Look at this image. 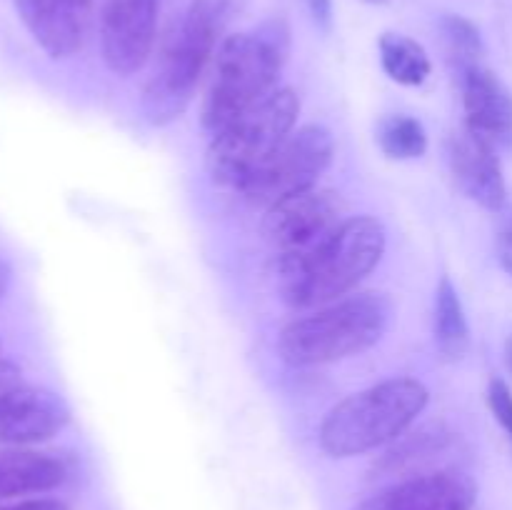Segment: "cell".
Wrapping results in <instances>:
<instances>
[{"mask_svg": "<svg viewBox=\"0 0 512 510\" xmlns=\"http://www.w3.org/2000/svg\"><path fill=\"white\" fill-rule=\"evenodd\" d=\"M290 55V28L283 18H270L248 33H235L215 53L213 78L205 93L200 123L215 135L230 120L278 88Z\"/></svg>", "mask_w": 512, "mask_h": 510, "instance_id": "obj_1", "label": "cell"}, {"mask_svg": "<svg viewBox=\"0 0 512 510\" xmlns=\"http://www.w3.org/2000/svg\"><path fill=\"white\" fill-rule=\"evenodd\" d=\"M228 8V0H190L140 95V108L150 125L165 128L175 123L193 103L200 75L220 48Z\"/></svg>", "mask_w": 512, "mask_h": 510, "instance_id": "obj_2", "label": "cell"}, {"mask_svg": "<svg viewBox=\"0 0 512 510\" xmlns=\"http://www.w3.org/2000/svg\"><path fill=\"white\" fill-rule=\"evenodd\" d=\"M430 390L418 378H388L358 390L328 410L318 443L330 458H355L385 448L428 408Z\"/></svg>", "mask_w": 512, "mask_h": 510, "instance_id": "obj_3", "label": "cell"}, {"mask_svg": "<svg viewBox=\"0 0 512 510\" xmlns=\"http://www.w3.org/2000/svg\"><path fill=\"white\" fill-rule=\"evenodd\" d=\"M388 233L370 215H353L300 263L280 268L285 300L298 310H315L353 293L383 260Z\"/></svg>", "mask_w": 512, "mask_h": 510, "instance_id": "obj_4", "label": "cell"}, {"mask_svg": "<svg viewBox=\"0 0 512 510\" xmlns=\"http://www.w3.org/2000/svg\"><path fill=\"white\" fill-rule=\"evenodd\" d=\"M393 305L383 293L345 295L310 310L280 330L278 350L285 363L308 368L365 353L383 338Z\"/></svg>", "mask_w": 512, "mask_h": 510, "instance_id": "obj_5", "label": "cell"}, {"mask_svg": "<svg viewBox=\"0 0 512 510\" xmlns=\"http://www.w3.org/2000/svg\"><path fill=\"white\" fill-rule=\"evenodd\" d=\"M300 115V98L293 88H275L223 130L210 135L205 165L220 188L240 190L290 138Z\"/></svg>", "mask_w": 512, "mask_h": 510, "instance_id": "obj_6", "label": "cell"}, {"mask_svg": "<svg viewBox=\"0 0 512 510\" xmlns=\"http://www.w3.org/2000/svg\"><path fill=\"white\" fill-rule=\"evenodd\" d=\"M333 155V133L318 123L303 125L290 133L273 158L240 188V193L255 208H273L280 200L318 188L320 175L330 168Z\"/></svg>", "mask_w": 512, "mask_h": 510, "instance_id": "obj_7", "label": "cell"}, {"mask_svg": "<svg viewBox=\"0 0 512 510\" xmlns=\"http://www.w3.org/2000/svg\"><path fill=\"white\" fill-rule=\"evenodd\" d=\"M345 223V203L335 190L313 188L265 210L263 233L280 268L313 255Z\"/></svg>", "mask_w": 512, "mask_h": 510, "instance_id": "obj_8", "label": "cell"}, {"mask_svg": "<svg viewBox=\"0 0 512 510\" xmlns=\"http://www.w3.org/2000/svg\"><path fill=\"white\" fill-rule=\"evenodd\" d=\"M160 0H103L100 53L115 75H133L148 63L158 30Z\"/></svg>", "mask_w": 512, "mask_h": 510, "instance_id": "obj_9", "label": "cell"}, {"mask_svg": "<svg viewBox=\"0 0 512 510\" xmlns=\"http://www.w3.org/2000/svg\"><path fill=\"white\" fill-rule=\"evenodd\" d=\"M475 503V480L458 468H440L388 483L353 510H473Z\"/></svg>", "mask_w": 512, "mask_h": 510, "instance_id": "obj_10", "label": "cell"}, {"mask_svg": "<svg viewBox=\"0 0 512 510\" xmlns=\"http://www.w3.org/2000/svg\"><path fill=\"white\" fill-rule=\"evenodd\" d=\"M70 410L58 393L15 383L0 390V448H33L68 425Z\"/></svg>", "mask_w": 512, "mask_h": 510, "instance_id": "obj_11", "label": "cell"}, {"mask_svg": "<svg viewBox=\"0 0 512 510\" xmlns=\"http://www.w3.org/2000/svg\"><path fill=\"white\" fill-rule=\"evenodd\" d=\"M450 170L465 198L493 213L505 208L508 183H505L498 148L490 140L480 138L470 128L458 130L450 138Z\"/></svg>", "mask_w": 512, "mask_h": 510, "instance_id": "obj_12", "label": "cell"}, {"mask_svg": "<svg viewBox=\"0 0 512 510\" xmlns=\"http://www.w3.org/2000/svg\"><path fill=\"white\" fill-rule=\"evenodd\" d=\"M458 78L465 128L490 140L495 148L512 150V93L508 85L485 65L463 70Z\"/></svg>", "mask_w": 512, "mask_h": 510, "instance_id": "obj_13", "label": "cell"}, {"mask_svg": "<svg viewBox=\"0 0 512 510\" xmlns=\"http://www.w3.org/2000/svg\"><path fill=\"white\" fill-rule=\"evenodd\" d=\"M455 443V433L443 423H428L420 428L405 430L400 438L385 445V453L370 468V478L375 480H403L413 475L440 470V460L450 453Z\"/></svg>", "mask_w": 512, "mask_h": 510, "instance_id": "obj_14", "label": "cell"}, {"mask_svg": "<svg viewBox=\"0 0 512 510\" xmlns=\"http://www.w3.org/2000/svg\"><path fill=\"white\" fill-rule=\"evenodd\" d=\"M25 30L50 58H70L85 43L88 10L73 0H13Z\"/></svg>", "mask_w": 512, "mask_h": 510, "instance_id": "obj_15", "label": "cell"}, {"mask_svg": "<svg viewBox=\"0 0 512 510\" xmlns=\"http://www.w3.org/2000/svg\"><path fill=\"white\" fill-rule=\"evenodd\" d=\"M70 478L63 455L35 448H0V505L35 498Z\"/></svg>", "mask_w": 512, "mask_h": 510, "instance_id": "obj_16", "label": "cell"}, {"mask_svg": "<svg viewBox=\"0 0 512 510\" xmlns=\"http://www.w3.org/2000/svg\"><path fill=\"white\" fill-rule=\"evenodd\" d=\"M435 348L448 363H458L470 350V325L465 315L463 300L458 288L448 275H443L435 290V315H433Z\"/></svg>", "mask_w": 512, "mask_h": 510, "instance_id": "obj_17", "label": "cell"}, {"mask_svg": "<svg viewBox=\"0 0 512 510\" xmlns=\"http://www.w3.org/2000/svg\"><path fill=\"white\" fill-rule=\"evenodd\" d=\"M380 63L390 80L405 88H418L428 80L433 63L430 55L418 40L408 38L403 33H383L380 35Z\"/></svg>", "mask_w": 512, "mask_h": 510, "instance_id": "obj_18", "label": "cell"}, {"mask_svg": "<svg viewBox=\"0 0 512 510\" xmlns=\"http://www.w3.org/2000/svg\"><path fill=\"white\" fill-rule=\"evenodd\" d=\"M375 140L390 160H415L428 153V130L413 115H385Z\"/></svg>", "mask_w": 512, "mask_h": 510, "instance_id": "obj_19", "label": "cell"}, {"mask_svg": "<svg viewBox=\"0 0 512 510\" xmlns=\"http://www.w3.org/2000/svg\"><path fill=\"white\" fill-rule=\"evenodd\" d=\"M440 28H443L445 48H448L450 63H453L455 73L460 75L463 70L483 65L485 43L478 25H475L473 20L463 18V15H445Z\"/></svg>", "mask_w": 512, "mask_h": 510, "instance_id": "obj_20", "label": "cell"}, {"mask_svg": "<svg viewBox=\"0 0 512 510\" xmlns=\"http://www.w3.org/2000/svg\"><path fill=\"white\" fill-rule=\"evenodd\" d=\"M488 405L493 410L495 420L500 423V428L505 430V435L512 443V390L503 378H493L488 385Z\"/></svg>", "mask_w": 512, "mask_h": 510, "instance_id": "obj_21", "label": "cell"}, {"mask_svg": "<svg viewBox=\"0 0 512 510\" xmlns=\"http://www.w3.org/2000/svg\"><path fill=\"white\" fill-rule=\"evenodd\" d=\"M495 253H498L505 273L512 278V205L500 210L498 230H495Z\"/></svg>", "mask_w": 512, "mask_h": 510, "instance_id": "obj_22", "label": "cell"}, {"mask_svg": "<svg viewBox=\"0 0 512 510\" xmlns=\"http://www.w3.org/2000/svg\"><path fill=\"white\" fill-rule=\"evenodd\" d=\"M303 3L308 8L313 23L328 33L333 28V0H303Z\"/></svg>", "mask_w": 512, "mask_h": 510, "instance_id": "obj_23", "label": "cell"}, {"mask_svg": "<svg viewBox=\"0 0 512 510\" xmlns=\"http://www.w3.org/2000/svg\"><path fill=\"white\" fill-rule=\"evenodd\" d=\"M0 510H70L68 503L58 498H25L0 505Z\"/></svg>", "mask_w": 512, "mask_h": 510, "instance_id": "obj_24", "label": "cell"}, {"mask_svg": "<svg viewBox=\"0 0 512 510\" xmlns=\"http://www.w3.org/2000/svg\"><path fill=\"white\" fill-rule=\"evenodd\" d=\"M20 383V368L18 363L8 358H0V390L10 388V385Z\"/></svg>", "mask_w": 512, "mask_h": 510, "instance_id": "obj_25", "label": "cell"}, {"mask_svg": "<svg viewBox=\"0 0 512 510\" xmlns=\"http://www.w3.org/2000/svg\"><path fill=\"white\" fill-rule=\"evenodd\" d=\"M10 278H13V270H10V265L0 258V300H3L5 293H8Z\"/></svg>", "mask_w": 512, "mask_h": 510, "instance_id": "obj_26", "label": "cell"}, {"mask_svg": "<svg viewBox=\"0 0 512 510\" xmlns=\"http://www.w3.org/2000/svg\"><path fill=\"white\" fill-rule=\"evenodd\" d=\"M505 365H508V373L512 375V333L505 338Z\"/></svg>", "mask_w": 512, "mask_h": 510, "instance_id": "obj_27", "label": "cell"}, {"mask_svg": "<svg viewBox=\"0 0 512 510\" xmlns=\"http://www.w3.org/2000/svg\"><path fill=\"white\" fill-rule=\"evenodd\" d=\"M75 5H80L83 10H90V5H93V0H73Z\"/></svg>", "mask_w": 512, "mask_h": 510, "instance_id": "obj_28", "label": "cell"}, {"mask_svg": "<svg viewBox=\"0 0 512 510\" xmlns=\"http://www.w3.org/2000/svg\"><path fill=\"white\" fill-rule=\"evenodd\" d=\"M365 3H370V5H385V3H388V0H365Z\"/></svg>", "mask_w": 512, "mask_h": 510, "instance_id": "obj_29", "label": "cell"}]
</instances>
